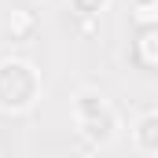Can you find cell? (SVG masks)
Listing matches in <instances>:
<instances>
[{
	"instance_id": "cell-1",
	"label": "cell",
	"mask_w": 158,
	"mask_h": 158,
	"mask_svg": "<svg viewBox=\"0 0 158 158\" xmlns=\"http://www.w3.org/2000/svg\"><path fill=\"white\" fill-rule=\"evenodd\" d=\"M40 96L37 70L22 59H4L0 63V107L4 110H26Z\"/></svg>"
},
{
	"instance_id": "cell-2",
	"label": "cell",
	"mask_w": 158,
	"mask_h": 158,
	"mask_svg": "<svg viewBox=\"0 0 158 158\" xmlns=\"http://www.w3.org/2000/svg\"><path fill=\"white\" fill-rule=\"evenodd\" d=\"M77 125H81V132H85L88 143H107L114 136V114H110V107L99 110L96 118H88V121H77Z\"/></svg>"
},
{
	"instance_id": "cell-3",
	"label": "cell",
	"mask_w": 158,
	"mask_h": 158,
	"mask_svg": "<svg viewBox=\"0 0 158 158\" xmlns=\"http://www.w3.org/2000/svg\"><path fill=\"white\" fill-rule=\"evenodd\" d=\"M132 136H136V143H140L143 155H155V151H158V114H155V110H147L143 118L136 121Z\"/></svg>"
},
{
	"instance_id": "cell-4",
	"label": "cell",
	"mask_w": 158,
	"mask_h": 158,
	"mask_svg": "<svg viewBox=\"0 0 158 158\" xmlns=\"http://www.w3.org/2000/svg\"><path fill=\"white\" fill-rule=\"evenodd\" d=\"M99 110H107V99H103L99 92H81L77 99H74V118H77V121L96 118Z\"/></svg>"
},
{
	"instance_id": "cell-5",
	"label": "cell",
	"mask_w": 158,
	"mask_h": 158,
	"mask_svg": "<svg viewBox=\"0 0 158 158\" xmlns=\"http://www.w3.org/2000/svg\"><path fill=\"white\" fill-rule=\"evenodd\" d=\"M155 40H158V33H155V22H147L143 26V33H140V40H136V52H140V63L151 70L155 66Z\"/></svg>"
},
{
	"instance_id": "cell-6",
	"label": "cell",
	"mask_w": 158,
	"mask_h": 158,
	"mask_svg": "<svg viewBox=\"0 0 158 158\" xmlns=\"http://www.w3.org/2000/svg\"><path fill=\"white\" fill-rule=\"evenodd\" d=\"M132 4H136V11H140V19H143V22H155L158 0H132Z\"/></svg>"
},
{
	"instance_id": "cell-7",
	"label": "cell",
	"mask_w": 158,
	"mask_h": 158,
	"mask_svg": "<svg viewBox=\"0 0 158 158\" xmlns=\"http://www.w3.org/2000/svg\"><path fill=\"white\" fill-rule=\"evenodd\" d=\"M70 4H74V7H77L81 15H96V11H99V7H103V4H107V0H70Z\"/></svg>"
}]
</instances>
